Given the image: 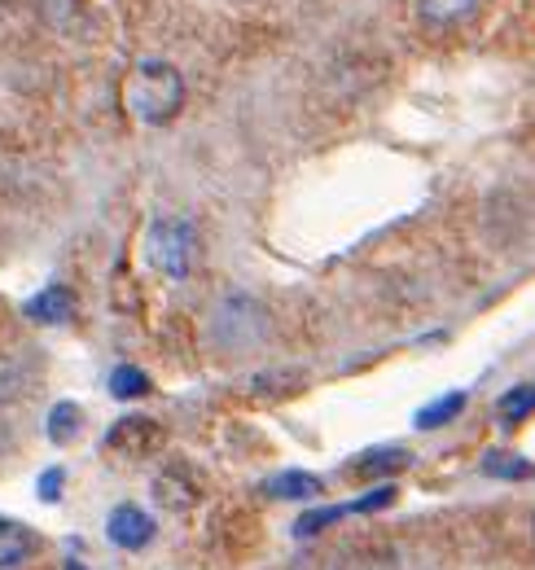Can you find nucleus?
<instances>
[{
    "label": "nucleus",
    "mask_w": 535,
    "mask_h": 570,
    "mask_svg": "<svg viewBox=\"0 0 535 570\" xmlns=\"http://www.w3.org/2000/svg\"><path fill=\"white\" fill-rule=\"evenodd\" d=\"M532 404H535V391L523 382V386H514V391H505V395H500L496 417H500L505 426H518V422H527V417H532Z\"/></svg>",
    "instance_id": "14"
},
{
    "label": "nucleus",
    "mask_w": 535,
    "mask_h": 570,
    "mask_svg": "<svg viewBox=\"0 0 535 570\" xmlns=\"http://www.w3.org/2000/svg\"><path fill=\"white\" fill-rule=\"evenodd\" d=\"M62 483H67V470H62V465L45 470V474H40V500H62Z\"/></svg>",
    "instance_id": "20"
},
{
    "label": "nucleus",
    "mask_w": 535,
    "mask_h": 570,
    "mask_svg": "<svg viewBox=\"0 0 535 570\" xmlns=\"http://www.w3.org/2000/svg\"><path fill=\"white\" fill-rule=\"evenodd\" d=\"M461 409H466V395H461V391H448L444 400H435V404H426V409L417 413V430L448 426V422H453Z\"/></svg>",
    "instance_id": "15"
},
{
    "label": "nucleus",
    "mask_w": 535,
    "mask_h": 570,
    "mask_svg": "<svg viewBox=\"0 0 535 570\" xmlns=\"http://www.w3.org/2000/svg\"><path fill=\"white\" fill-rule=\"evenodd\" d=\"M246 321H264V312L251 303V298H233L220 307V338L233 347V352H246V338H242V325Z\"/></svg>",
    "instance_id": "9"
},
{
    "label": "nucleus",
    "mask_w": 535,
    "mask_h": 570,
    "mask_svg": "<svg viewBox=\"0 0 535 570\" xmlns=\"http://www.w3.org/2000/svg\"><path fill=\"white\" fill-rule=\"evenodd\" d=\"M124 106L133 110L136 124L158 128L172 124L185 110V79L172 62H136L128 79H124Z\"/></svg>",
    "instance_id": "1"
},
{
    "label": "nucleus",
    "mask_w": 535,
    "mask_h": 570,
    "mask_svg": "<svg viewBox=\"0 0 535 570\" xmlns=\"http://www.w3.org/2000/svg\"><path fill=\"white\" fill-rule=\"evenodd\" d=\"M149 391H154V382H149V373L136 368V364H119V368L110 373V395H115V400H140V395H149Z\"/></svg>",
    "instance_id": "12"
},
{
    "label": "nucleus",
    "mask_w": 535,
    "mask_h": 570,
    "mask_svg": "<svg viewBox=\"0 0 535 570\" xmlns=\"http://www.w3.org/2000/svg\"><path fill=\"white\" fill-rule=\"evenodd\" d=\"M79 404H70V400H62V404H54V413H49V439L54 443H70L75 434H79Z\"/></svg>",
    "instance_id": "16"
},
{
    "label": "nucleus",
    "mask_w": 535,
    "mask_h": 570,
    "mask_svg": "<svg viewBox=\"0 0 535 570\" xmlns=\"http://www.w3.org/2000/svg\"><path fill=\"white\" fill-rule=\"evenodd\" d=\"M483 470L496 474V479H527V474H532V465H527L523 456H505V452H492V456L483 461Z\"/></svg>",
    "instance_id": "17"
},
{
    "label": "nucleus",
    "mask_w": 535,
    "mask_h": 570,
    "mask_svg": "<svg viewBox=\"0 0 535 570\" xmlns=\"http://www.w3.org/2000/svg\"><path fill=\"white\" fill-rule=\"evenodd\" d=\"M474 9H478V0H412V13H417L430 31H444V27L466 22Z\"/></svg>",
    "instance_id": "8"
},
{
    "label": "nucleus",
    "mask_w": 535,
    "mask_h": 570,
    "mask_svg": "<svg viewBox=\"0 0 535 570\" xmlns=\"http://www.w3.org/2000/svg\"><path fill=\"white\" fill-rule=\"evenodd\" d=\"M75 13H79V0H45V18H49V22H58V27L70 22Z\"/></svg>",
    "instance_id": "21"
},
{
    "label": "nucleus",
    "mask_w": 535,
    "mask_h": 570,
    "mask_svg": "<svg viewBox=\"0 0 535 570\" xmlns=\"http://www.w3.org/2000/svg\"><path fill=\"white\" fill-rule=\"evenodd\" d=\"M31 549H36V535H31L22 522L0 518V570H13L18 562H27Z\"/></svg>",
    "instance_id": "11"
},
{
    "label": "nucleus",
    "mask_w": 535,
    "mask_h": 570,
    "mask_svg": "<svg viewBox=\"0 0 535 570\" xmlns=\"http://www.w3.org/2000/svg\"><path fill=\"white\" fill-rule=\"evenodd\" d=\"M106 535H110L115 549L136 553V549H145L154 540V518L140 504H115L110 518H106Z\"/></svg>",
    "instance_id": "4"
},
{
    "label": "nucleus",
    "mask_w": 535,
    "mask_h": 570,
    "mask_svg": "<svg viewBox=\"0 0 535 570\" xmlns=\"http://www.w3.org/2000/svg\"><path fill=\"white\" fill-rule=\"evenodd\" d=\"M325 492V483L317 474H303V470H290V474H276L264 483V497L272 500H312Z\"/></svg>",
    "instance_id": "10"
},
{
    "label": "nucleus",
    "mask_w": 535,
    "mask_h": 570,
    "mask_svg": "<svg viewBox=\"0 0 535 570\" xmlns=\"http://www.w3.org/2000/svg\"><path fill=\"white\" fill-rule=\"evenodd\" d=\"M198 483L185 474V470H163L158 479H154V500L163 504V509H172V513H185V509H194L198 504Z\"/></svg>",
    "instance_id": "6"
},
{
    "label": "nucleus",
    "mask_w": 535,
    "mask_h": 570,
    "mask_svg": "<svg viewBox=\"0 0 535 570\" xmlns=\"http://www.w3.org/2000/svg\"><path fill=\"white\" fill-rule=\"evenodd\" d=\"M408 465H412V456H408L403 448H373L369 456L356 461L360 474H400V470H408Z\"/></svg>",
    "instance_id": "13"
},
{
    "label": "nucleus",
    "mask_w": 535,
    "mask_h": 570,
    "mask_svg": "<svg viewBox=\"0 0 535 570\" xmlns=\"http://www.w3.org/2000/svg\"><path fill=\"white\" fill-rule=\"evenodd\" d=\"M67 570H88L84 562H67Z\"/></svg>",
    "instance_id": "22"
},
{
    "label": "nucleus",
    "mask_w": 535,
    "mask_h": 570,
    "mask_svg": "<svg viewBox=\"0 0 535 570\" xmlns=\"http://www.w3.org/2000/svg\"><path fill=\"white\" fill-rule=\"evenodd\" d=\"M31 391H36V360L0 356V404L27 400Z\"/></svg>",
    "instance_id": "7"
},
{
    "label": "nucleus",
    "mask_w": 535,
    "mask_h": 570,
    "mask_svg": "<svg viewBox=\"0 0 535 570\" xmlns=\"http://www.w3.org/2000/svg\"><path fill=\"white\" fill-rule=\"evenodd\" d=\"M391 500H396V488H378V492L351 500V504H342V509H347V513H373V509H387Z\"/></svg>",
    "instance_id": "19"
},
{
    "label": "nucleus",
    "mask_w": 535,
    "mask_h": 570,
    "mask_svg": "<svg viewBox=\"0 0 535 570\" xmlns=\"http://www.w3.org/2000/svg\"><path fill=\"white\" fill-rule=\"evenodd\" d=\"M347 509L338 504V509H317V513H303L299 522H294V535H317V531H325L330 522H338Z\"/></svg>",
    "instance_id": "18"
},
{
    "label": "nucleus",
    "mask_w": 535,
    "mask_h": 570,
    "mask_svg": "<svg viewBox=\"0 0 535 570\" xmlns=\"http://www.w3.org/2000/svg\"><path fill=\"white\" fill-rule=\"evenodd\" d=\"M149 259L172 282H185L194 273V259H198V233H194V224L189 219H158L149 228Z\"/></svg>",
    "instance_id": "2"
},
{
    "label": "nucleus",
    "mask_w": 535,
    "mask_h": 570,
    "mask_svg": "<svg viewBox=\"0 0 535 570\" xmlns=\"http://www.w3.org/2000/svg\"><path fill=\"white\" fill-rule=\"evenodd\" d=\"M163 439H167V430L158 426L154 417H145V413H128V417H119L115 426L106 430V448L110 452H119V456H154L158 448H163Z\"/></svg>",
    "instance_id": "3"
},
{
    "label": "nucleus",
    "mask_w": 535,
    "mask_h": 570,
    "mask_svg": "<svg viewBox=\"0 0 535 570\" xmlns=\"http://www.w3.org/2000/svg\"><path fill=\"white\" fill-rule=\"evenodd\" d=\"M27 321H36V325H67L75 321V312H79V298H75V289L70 285H45L36 298H27Z\"/></svg>",
    "instance_id": "5"
}]
</instances>
